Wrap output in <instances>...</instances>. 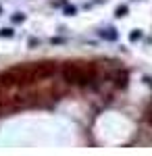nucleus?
Returning a JSON list of instances; mask_svg holds the SVG:
<instances>
[{"instance_id": "5", "label": "nucleus", "mask_w": 152, "mask_h": 156, "mask_svg": "<svg viewBox=\"0 0 152 156\" xmlns=\"http://www.w3.org/2000/svg\"><path fill=\"white\" fill-rule=\"evenodd\" d=\"M15 36V31H13L11 27H2L0 29V37H13Z\"/></svg>"}, {"instance_id": "6", "label": "nucleus", "mask_w": 152, "mask_h": 156, "mask_svg": "<svg viewBox=\"0 0 152 156\" xmlns=\"http://www.w3.org/2000/svg\"><path fill=\"white\" fill-rule=\"evenodd\" d=\"M63 12H65L67 17H73V15L77 12V9H75V6H69V4H65V6H63Z\"/></svg>"}, {"instance_id": "10", "label": "nucleus", "mask_w": 152, "mask_h": 156, "mask_svg": "<svg viewBox=\"0 0 152 156\" xmlns=\"http://www.w3.org/2000/svg\"><path fill=\"white\" fill-rule=\"evenodd\" d=\"M38 44H40V42H38V40H35V37H29V48H35V46H38Z\"/></svg>"}, {"instance_id": "13", "label": "nucleus", "mask_w": 152, "mask_h": 156, "mask_svg": "<svg viewBox=\"0 0 152 156\" xmlns=\"http://www.w3.org/2000/svg\"><path fill=\"white\" fill-rule=\"evenodd\" d=\"M0 12H2V9H0Z\"/></svg>"}, {"instance_id": "11", "label": "nucleus", "mask_w": 152, "mask_h": 156, "mask_svg": "<svg viewBox=\"0 0 152 156\" xmlns=\"http://www.w3.org/2000/svg\"><path fill=\"white\" fill-rule=\"evenodd\" d=\"M146 119H148V123H150V125H152V108H150V110H148V112H146Z\"/></svg>"}, {"instance_id": "2", "label": "nucleus", "mask_w": 152, "mask_h": 156, "mask_svg": "<svg viewBox=\"0 0 152 156\" xmlns=\"http://www.w3.org/2000/svg\"><path fill=\"white\" fill-rule=\"evenodd\" d=\"M59 71L56 62H35L29 65V73H31V81H40V79H48Z\"/></svg>"}, {"instance_id": "7", "label": "nucleus", "mask_w": 152, "mask_h": 156, "mask_svg": "<svg viewBox=\"0 0 152 156\" xmlns=\"http://www.w3.org/2000/svg\"><path fill=\"white\" fill-rule=\"evenodd\" d=\"M125 15H127V6H125V4H123V6H119L117 11H115V17H119V19H121V17H125Z\"/></svg>"}, {"instance_id": "3", "label": "nucleus", "mask_w": 152, "mask_h": 156, "mask_svg": "<svg viewBox=\"0 0 152 156\" xmlns=\"http://www.w3.org/2000/svg\"><path fill=\"white\" fill-rule=\"evenodd\" d=\"M113 81H115V85L117 87H127V81H129V75H127V71H117L115 73V77H113Z\"/></svg>"}, {"instance_id": "4", "label": "nucleus", "mask_w": 152, "mask_h": 156, "mask_svg": "<svg viewBox=\"0 0 152 156\" xmlns=\"http://www.w3.org/2000/svg\"><path fill=\"white\" fill-rule=\"evenodd\" d=\"M100 37H104V40H117V31L115 29H104V31H100Z\"/></svg>"}, {"instance_id": "8", "label": "nucleus", "mask_w": 152, "mask_h": 156, "mask_svg": "<svg viewBox=\"0 0 152 156\" xmlns=\"http://www.w3.org/2000/svg\"><path fill=\"white\" fill-rule=\"evenodd\" d=\"M129 40H131V42H138V40H142V31H138V29H133V31L129 34Z\"/></svg>"}, {"instance_id": "1", "label": "nucleus", "mask_w": 152, "mask_h": 156, "mask_svg": "<svg viewBox=\"0 0 152 156\" xmlns=\"http://www.w3.org/2000/svg\"><path fill=\"white\" fill-rule=\"evenodd\" d=\"M63 79L71 85H92L96 81V69L92 65L81 67L77 62H67L63 69H60Z\"/></svg>"}, {"instance_id": "9", "label": "nucleus", "mask_w": 152, "mask_h": 156, "mask_svg": "<svg viewBox=\"0 0 152 156\" xmlns=\"http://www.w3.org/2000/svg\"><path fill=\"white\" fill-rule=\"evenodd\" d=\"M23 21H25L23 12H15V15H13V23H23Z\"/></svg>"}, {"instance_id": "12", "label": "nucleus", "mask_w": 152, "mask_h": 156, "mask_svg": "<svg viewBox=\"0 0 152 156\" xmlns=\"http://www.w3.org/2000/svg\"><path fill=\"white\" fill-rule=\"evenodd\" d=\"M63 42H65L63 37H52V44H63Z\"/></svg>"}]
</instances>
